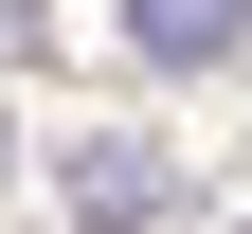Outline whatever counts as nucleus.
I'll return each mask as SVG.
<instances>
[{"label": "nucleus", "instance_id": "obj_2", "mask_svg": "<svg viewBox=\"0 0 252 234\" xmlns=\"http://www.w3.org/2000/svg\"><path fill=\"white\" fill-rule=\"evenodd\" d=\"M126 36L162 54V72H216V54L252 36V0H126Z\"/></svg>", "mask_w": 252, "mask_h": 234}, {"label": "nucleus", "instance_id": "obj_1", "mask_svg": "<svg viewBox=\"0 0 252 234\" xmlns=\"http://www.w3.org/2000/svg\"><path fill=\"white\" fill-rule=\"evenodd\" d=\"M162 198H180V162H162V144H90V162H72V216H90V234H144Z\"/></svg>", "mask_w": 252, "mask_h": 234}]
</instances>
